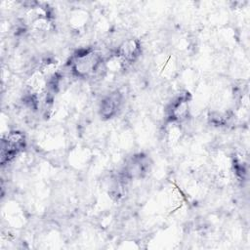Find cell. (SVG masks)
Returning <instances> with one entry per match:
<instances>
[{
  "mask_svg": "<svg viewBox=\"0 0 250 250\" xmlns=\"http://www.w3.org/2000/svg\"><path fill=\"white\" fill-rule=\"evenodd\" d=\"M25 147L24 134L19 131L10 132L7 137L2 141L1 147V163L4 165L6 162L11 161Z\"/></svg>",
  "mask_w": 250,
  "mask_h": 250,
  "instance_id": "obj_2",
  "label": "cell"
},
{
  "mask_svg": "<svg viewBox=\"0 0 250 250\" xmlns=\"http://www.w3.org/2000/svg\"><path fill=\"white\" fill-rule=\"evenodd\" d=\"M141 54V45L137 39L124 41L117 50V57L124 63L133 62Z\"/></svg>",
  "mask_w": 250,
  "mask_h": 250,
  "instance_id": "obj_3",
  "label": "cell"
},
{
  "mask_svg": "<svg viewBox=\"0 0 250 250\" xmlns=\"http://www.w3.org/2000/svg\"><path fill=\"white\" fill-rule=\"evenodd\" d=\"M101 65V56L91 49L81 50L73 56L70 62L71 71L79 77H85L94 74Z\"/></svg>",
  "mask_w": 250,
  "mask_h": 250,
  "instance_id": "obj_1",
  "label": "cell"
},
{
  "mask_svg": "<svg viewBox=\"0 0 250 250\" xmlns=\"http://www.w3.org/2000/svg\"><path fill=\"white\" fill-rule=\"evenodd\" d=\"M121 104V95L119 93H113L102 100L100 104V114L104 118L112 117L118 110Z\"/></svg>",
  "mask_w": 250,
  "mask_h": 250,
  "instance_id": "obj_4",
  "label": "cell"
}]
</instances>
